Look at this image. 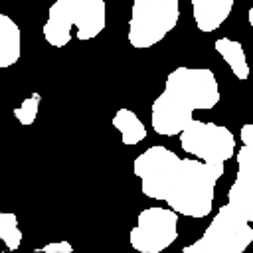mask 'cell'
<instances>
[{"label":"cell","mask_w":253,"mask_h":253,"mask_svg":"<svg viewBox=\"0 0 253 253\" xmlns=\"http://www.w3.org/2000/svg\"><path fill=\"white\" fill-rule=\"evenodd\" d=\"M219 103V87L211 69L208 67H176L168 73L164 91L152 101L150 125L162 136L180 134L194 111L213 109Z\"/></svg>","instance_id":"cell-1"},{"label":"cell","mask_w":253,"mask_h":253,"mask_svg":"<svg viewBox=\"0 0 253 253\" xmlns=\"http://www.w3.org/2000/svg\"><path fill=\"white\" fill-rule=\"evenodd\" d=\"M223 174V164H208L198 158H182L166 204L188 217H206L213 206V190Z\"/></svg>","instance_id":"cell-2"},{"label":"cell","mask_w":253,"mask_h":253,"mask_svg":"<svg viewBox=\"0 0 253 253\" xmlns=\"http://www.w3.org/2000/svg\"><path fill=\"white\" fill-rule=\"evenodd\" d=\"M107 26L105 0H55L47 10L42 28L43 38L53 47H63L71 40V28L79 42L97 38Z\"/></svg>","instance_id":"cell-3"},{"label":"cell","mask_w":253,"mask_h":253,"mask_svg":"<svg viewBox=\"0 0 253 253\" xmlns=\"http://www.w3.org/2000/svg\"><path fill=\"white\" fill-rule=\"evenodd\" d=\"M253 243V227L245 213L231 202L221 206L206 227L204 235L192 245L182 247L184 253H243Z\"/></svg>","instance_id":"cell-4"},{"label":"cell","mask_w":253,"mask_h":253,"mask_svg":"<svg viewBox=\"0 0 253 253\" xmlns=\"http://www.w3.org/2000/svg\"><path fill=\"white\" fill-rule=\"evenodd\" d=\"M180 18V0H134L128 20V43L136 49L152 47L172 32Z\"/></svg>","instance_id":"cell-5"},{"label":"cell","mask_w":253,"mask_h":253,"mask_svg":"<svg viewBox=\"0 0 253 253\" xmlns=\"http://www.w3.org/2000/svg\"><path fill=\"white\" fill-rule=\"evenodd\" d=\"M180 146L190 156L208 164H223L235 154V136L227 126L192 119L180 132Z\"/></svg>","instance_id":"cell-6"},{"label":"cell","mask_w":253,"mask_h":253,"mask_svg":"<svg viewBox=\"0 0 253 253\" xmlns=\"http://www.w3.org/2000/svg\"><path fill=\"white\" fill-rule=\"evenodd\" d=\"M182 158L166 146H150L134 158L132 170L142 184V194L152 200H166Z\"/></svg>","instance_id":"cell-7"},{"label":"cell","mask_w":253,"mask_h":253,"mask_svg":"<svg viewBox=\"0 0 253 253\" xmlns=\"http://www.w3.org/2000/svg\"><path fill=\"white\" fill-rule=\"evenodd\" d=\"M178 211L172 208H146L138 213L136 225L130 229V245L140 253H160L178 237Z\"/></svg>","instance_id":"cell-8"},{"label":"cell","mask_w":253,"mask_h":253,"mask_svg":"<svg viewBox=\"0 0 253 253\" xmlns=\"http://www.w3.org/2000/svg\"><path fill=\"white\" fill-rule=\"evenodd\" d=\"M227 202L253 221V146L249 144H243L237 150V176L227 192Z\"/></svg>","instance_id":"cell-9"},{"label":"cell","mask_w":253,"mask_h":253,"mask_svg":"<svg viewBox=\"0 0 253 253\" xmlns=\"http://www.w3.org/2000/svg\"><path fill=\"white\" fill-rule=\"evenodd\" d=\"M192 16L200 32L217 30L231 14L233 0H190Z\"/></svg>","instance_id":"cell-10"},{"label":"cell","mask_w":253,"mask_h":253,"mask_svg":"<svg viewBox=\"0 0 253 253\" xmlns=\"http://www.w3.org/2000/svg\"><path fill=\"white\" fill-rule=\"evenodd\" d=\"M20 53H22V32L10 16L0 14V67L6 69L14 65L20 59Z\"/></svg>","instance_id":"cell-11"},{"label":"cell","mask_w":253,"mask_h":253,"mask_svg":"<svg viewBox=\"0 0 253 253\" xmlns=\"http://www.w3.org/2000/svg\"><path fill=\"white\" fill-rule=\"evenodd\" d=\"M213 47L215 51L225 59V63L229 65L231 73L239 79V81H245L249 77V63H247V57H245V51H243V45L235 40H229V38H217L213 42Z\"/></svg>","instance_id":"cell-12"},{"label":"cell","mask_w":253,"mask_h":253,"mask_svg":"<svg viewBox=\"0 0 253 253\" xmlns=\"http://www.w3.org/2000/svg\"><path fill=\"white\" fill-rule=\"evenodd\" d=\"M113 126L121 132L123 142L128 146H134L146 138V126L130 109H119L113 117Z\"/></svg>","instance_id":"cell-13"},{"label":"cell","mask_w":253,"mask_h":253,"mask_svg":"<svg viewBox=\"0 0 253 253\" xmlns=\"http://www.w3.org/2000/svg\"><path fill=\"white\" fill-rule=\"evenodd\" d=\"M0 237L6 243V247L10 251H16L22 243V231L18 227V217L16 213L10 211H2L0 213Z\"/></svg>","instance_id":"cell-14"},{"label":"cell","mask_w":253,"mask_h":253,"mask_svg":"<svg viewBox=\"0 0 253 253\" xmlns=\"http://www.w3.org/2000/svg\"><path fill=\"white\" fill-rule=\"evenodd\" d=\"M40 99H42V97H40L38 93H32V97L24 99V103H22L18 109H14V117L20 121V125L28 126V125H32V123L36 121L38 109H40Z\"/></svg>","instance_id":"cell-15"},{"label":"cell","mask_w":253,"mask_h":253,"mask_svg":"<svg viewBox=\"0 0 253 253\" xmlns=\"http://www.w3.org/2000/svg\"><path fill=\"white\" fill-rule=\"evenodd\" d=\"M71 251H73V245L67 241H53L36 249V253H71Z\"/></svg>","instance_id":"cell-16"},{"label":"cell","mask_w":253,"mask_h":253,"mask_svg":"<svg viewBox=\"0 0 253 253\" xmlns=\"http://www.w3.org/2000/svg\"><path fill=\"white\" fill-rule=\"evenodd\" d=\"M239 138H241L243 144L253 146V123H247V125L241 126V130H239Z\"/></svg>","instance_id":"cell-17"},{"label":"cell","mask_w":253,"mask_h":253,"mask_svg":"<svg viewBox=\"0 0 253 253\" xmlns=\"http://www.w3.org/2000/svg\"><path fill=\"white\" fill-rule=\"evenodd\" d=\"M247 22H249V26L253 28V6H251L249 12H247Z\"/></svg>","instance_id":"cell-18"}]
</instances>
